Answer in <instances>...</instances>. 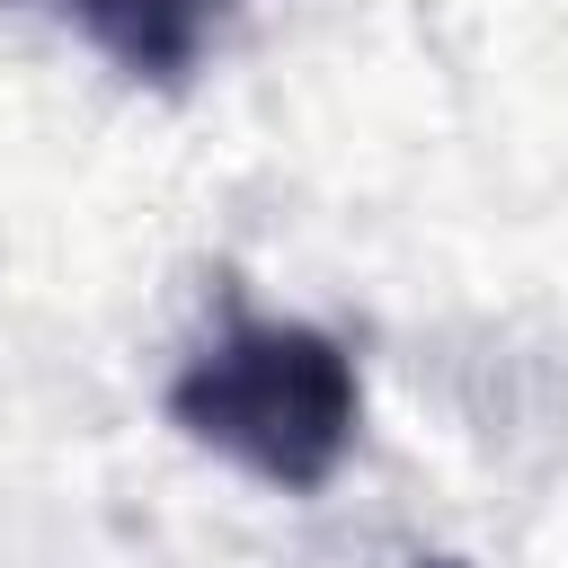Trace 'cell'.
Returning a JSON list of instances; mask_svg holds the SVG:
<instances>
[{
    "mask_svg": "<svg viewBox=\"0 0 568 568\" xmlns=\"http://www.w3.org/2000/svg\"><path fill=\"white\" fill-rule=\"evenodd\" d=\"M169 417L204 453H222L231 470H248V479H266L284 497H311L355 453L364 382H355V355L328 328H302V320H231L222 337H204L178 364Z\"/></svg>",
    "mask_w": 568,
    "mask_h": 568,
    "instance_id": "6da1fadb",
    "label": "cell"
},
{
    "mask_svg": "<svg viewBox=\"0 0 568 568\" xmlns=\"http://www.w3.org/2000/svg\"><path fill=\"white\" fill-rule=\"evenodd\" d=\"M435 568H462V559H435Z\"/></svg>",
    "mask_w": 568,
    "mask_h": 568,
    "instance_id": "3957f363",
    "label": "cell"
},
{
    "mask_svg": "<svg viewBox=\"0 0 568 568\" xmlns=\"http://www.w3.org/2000/svg\"><path fill=\"white\" fill-rule=\"evenodd\" d=\"M231 0H71V18L89 27V44L124 71V80H151V89H178L213 27H222Z\"/></svg>",
    "mask_w": 568,
    "mask_h": 568,
    "instance_id": "7a4b0ae2",
    "label": "cell"
}]
</instances>
